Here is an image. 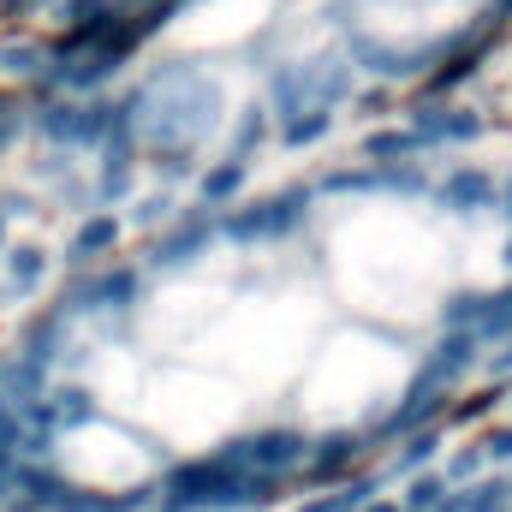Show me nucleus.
I'll use <instances>...</instances> for the list:
<instances>
[{"mask_svg":"<svg viewBox=\"0 0 512 512\" xmlns=\"http://www.w3.org/2000/svg\"><path fill=\"white\" fill-rule=\"evenodd\" d=\"M405 149H411V137H405V131H382V137H370V155H376V161L405 155Z\"/></svg>","mask_w":512,"mask_h":512,"instance_id":"nucleus-10","label":"nucleus"},{"mask_svg":"<svg viewBox=\"0 0 512 512\" xmlns=\"http://www.w3.org/2000/svg\"><path fill=\"white\" fill-rule=\"evenodd\" d=\"M328 126H334V114H328V108H310V120H292V126H286V143H316Z\"/></svg>","mask_w":512,"mask_h":512,"instance_id":"nucleus-7","label":"nucleus"},{"mask_svg":"<svg viewBox=\"0 0 512 512\" xmlns=\"http://www.w3.org/2000/svg\"><path fill=\"white\" fill-rule=\"evenodd\" d=\"M30 60H36V48H6V54H0L6 72H30Z\"/></svg>","mask_w":512,"mask_h":512,"instance_id":"nucleus-13","label":"nucleus"},{"mask_svg":"<svg viewBox=\"0 0 512 512\" xmlns=\"http://www.w3.org/2000/svg\"><path fill=\"white\" fill-rule=\"evenodd\" d=\"M435 459V429H423V435H411V447L399 453V471H423Z\"/></svg>","mask_w":512,"mask_h":512,"instance_id":"nucleus-8","label":"nucleus"},{"mask_svg":"<svg viewBox=\"0 0 512 512\" xmlns=\"http://www.w3.org/2000/svg\"><path fill=\"white\" fill-rule=\"evenodd\" d=\"M489 399H495V393H477V399H465V405H459V417H483V411H489Z\"/></svg>","mask_w":512,"mask_h":512,"instance_id":"nucleus-14","label":"nucleus"},{"mask_svg":"<svg viewBox=\"0 0 512 512\" xmlns=\"http://www.w3.org/2000/svg\"><path fill=\"white\" fill-rule=\"evenodd\" d=\"M483 459H512V423H507V429H489V441H483Z\"/></svg>","mask_w":512,"mask_h":512,"instance_id":"nucleus-12","label":"nucleus"},{"mask_svg":"<svg viewBox=\"0 0 512 512\" xmlns=\"http://www.w3.org/2000/svg\"><path fill=\"white\" fill-rule=\"evenodd\" d=\"M477 322H483V328H477L483 340H507V334H512V292L483 298V304H477Z\"/></svg>","mask_w":512,"mask_h":512,"instance_id":"nucleus-3","label":"nucleus"},{"mask_svg":"<svg viewBox=\"0 0 512 512\" xmlns=\"http://www.w3.org/2000/svg\"><path fill=\"white\" fill-rule=\"evenodd\" d=\"M435 495H441V477H417V483H411V512H429Z\"/></svg>","mask_w":512,"mask_h":512,"instance_id":"nucleus-11","label":"nucleus"},{"mask_svg":"<svg viewBox=\"0 0 512 512\" xmlns=\"http://www.w3.org/2000/svg\"><path fill=\"white\" fill-rule=\"evenodd\" d=\"M114 239H120V221H114V215H102V221H90V227L78 233V245H72V251H78V256H96V251H108Z\"/></svg>","mask_w":512,"mask_h":512,"instance_id":"nucleus-6","label":"nucleus"},{"mask_svg":"<svg viewBox=\"0 0 512 512\" xmlns=\"http://www.w3.org/2000/svg\"><path fill=\"white\" fill-rule=\"evenodd\" d=\"M441 197H447L453 209H477V203L489 197V179H483V173H459V179H453V185H447Z\"/></svg>","mask_w":512,"mask_h":512,"instance_id":"nucleus-5","label":"nucleus"},{"mask_svg":"<svg viewBox=\"0 0 512 512\" xmlns=\"http://www.w3.org/2000/svg\"><path fill=\"white\" fill-rule=\"evenodd\" d=\"M12 280H18V292H36V286H42V256L24 251V262L12 256Z\"/></svg>","mask_w":512,"mask_h":512,"instance_id":"nucleus-9","label":"nucleus"},{"mask_svg":"<svg viewBox=\"0 0 512 512\" xmlns=\"http://www.w3.org/2000/svg\"><path fill=\"white\" fill-rule=\"evenodd\" d=\"M358 453H364V447H358V435H328V441H322L316 453H304V459H310V477H334V471H340V465H352Z\"/></svg>","mask_w":512,"mask_h":512,"instance_id":"nucleus-2","label":"nucleus"},{"mask_svg":"<svg viewBox=\"0 0 512 512\" xmlns=\"http://www.w3.org/2000/svg\"><path fill=\"white\" fill-rule=\"evenodd\" d=\"M310 447H304V435H292V429H268V435H256V441H239L233 453H221L227 465H239V459H251L256 471H286V465H298Z\"/></svg>","mask_w":512,"mask_h":512,"instance_id":"nucleus-1","label":"nucleus"},{"mask_svg":"<svg viewBox=\"0 0 512 512\" xmlns=\"http://www.w3.org/2000/svg\"><path fill=\"white\" fill-rule=\"evenodd\" d=\"M245 185V161H227V167H215V173H203V197L209 203H221V197H233Z\"/></svg>","mask_w":512,"mask_h":512,"instance_id":"nucleus-4","label":"nucleus"}]
</instances>
